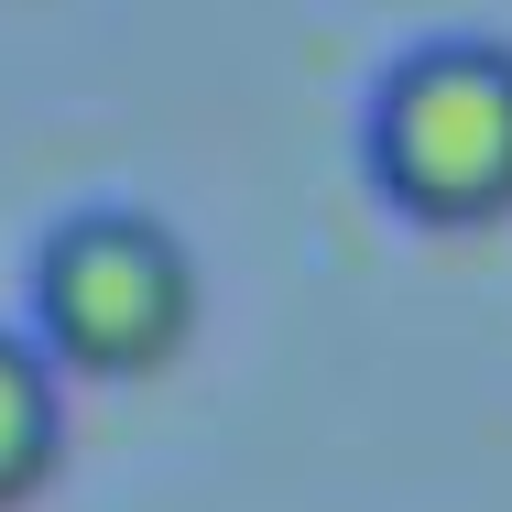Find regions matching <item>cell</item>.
I'll list each match as a JSON object with an SVG mask.
<instances>
[{
	"instance_id": "7a4b0ae2",
	"label": "cell",
	"mask_w": 512,
	"mask_h": 512,
	"mask_svg": "<svg viewBox=\"0 0 512 512\" xmlns=\"http://www.w3.org/2000/svg\"><path fill=\"white\" fill-rule=\"evenodd\" d=\"M360 153H371V186L414 229H502L512 218V44H480V33L414 44L371 88Z\"/></svg>"
},
{
	"instance_id": "6da1fadb",
	"label": "cell",
	"mask_w": 512,
	"mask_h": 512,
	"mask_svg": "<svg viewBox=\"0 0 512 512\" xmlns=\"http://www.w3.org/2000/svg\"><path fill=\"white\" fill-rule=\"evenodd\" d=\"M197 251L153 207H77L33 251V349L66 382H153L197 338Z\"/></svg>"
},
{
	"instance_id": "3957f363",
	"label": "cell",
	"mask_w": 512,
	"mask_h": 512,
	"mask_svg": "<svg viewBox=\"0 0 512 512\" xmlns=\"http://www.w3.org/2000/svg\"><path fill=\"white\" fill-rule=\"evenodd\" d=\"M66 469V371L33 349V327H0V512L44 502Z\"/></svg>"
}]
</instances>
